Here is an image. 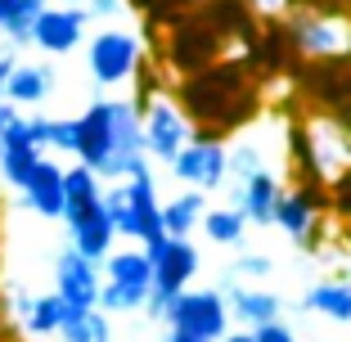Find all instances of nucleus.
<instances>
[{"instance_id":"obj_1","label":"nucleus","mask_w":351,"mask_h":342,"mask_svg":"<svg viewBox=\"0 0 351 342\" xmlns=\"http://www.w3.org/2000/svg\"><path fill=\"white\" fill-rule=\"evenodd\" d=\"M104 212L113 221V234L117 239H158L162 234V198H158V176L154 167L140 171V176L122 180V185H108L104 189Z\"/></svg>"},{"instance_id":"obj_2","label":"nucleus","mask_w":351,"mask_h":342,"mask_svg":"<svg viewBox=\"0 0 351 342\" xmlns=\"http://www.w3.org/2000/svg\"><path fill=\"white\" fill-rule=\"evenodd\" d=\"M185 99H189V113L203 122V135H217V140H221V131L239 126L252 113V99H248V90H243L234 68H217V73L189 82Z\"/></svg>"},{"instance_id":"obj_3","label":"nucleus","mask_w":351,"mask_h":342,"mask_svg":"<svg viewBox=\"0 0 351 342\" xmlns=\"http://www.w3.org/2000/svg\"><path fill=\"white\" fill-rule=\"evenodd\" d=\"M104 284H99V311L104 315H131V311H145L149 289H154V266L140 248H122V252H108L99 266Z\"/></svg>"},{"instance_id":"obj_4","label":"nucleus","mask_w":351,"mask_h":342,"mask_svg":"<svg viewBox=\"0 0 351 342\" xmlns=\"http://www.w3.org/2000/svg\"><path fill=\"white\" fill-rule=\"evenodd\" d=\"M149 266H154V289H149L145 315H149L154 324H162L167 306H171V302L189 289V280H194L198 266H203V257H198V248L189 243V239H167L162 257L149 261Z\"/></svg>"},{"instance_id":"obj_5","label":"nucleus","mask_w":351,"mask_h":342,"mask_svg":"<svg viewBox=\"0 0 351 342\" xmlns=\"http://www.w3.org/2000/svg\"><path fill=\"white\" fill-rule=\"evenodd\" d=\"M162 320H167V329L194 333L198 342H221L230 333V311H226V297L217 289H185L167 306Z\"/></svg>"},{"instance_id":"obj_6","label":"nucleus","mask_w":351,"mask_h":342,"mask_svg":"<svg viewBox=\"0 0 351 342\" xmlns=\"http://www.w3.org/2000/svg\"><path fill=\"white\" fill-rule=\"evenodd\" d=\"M140 135H145V158L149 162H162V167H171L176 154L194 140L185 113H180L167 95H154V99L140 108Z\"/></svg>"},{"instance_id":"obj_7","label":"nucleus","mask_w":351,"mask_h":342,"mask_svg":"<svg viewBox=\"0 0 351 342\" xmlns=\"http://www.w3.org/2000/svg\"><path fill=\"white\" fill-rule=\"evenodd\" d=\"M86 68H90L95 86H122L140 68V36L126 27H104L90 36L86 50Z\"/></svg>"},{"instance_id":"obj_8","label":"nucleus","mask_w":351,"mask_h":342,"mask_svg":"<svg viewBox=\"0 0 351 342\" xmlns=\"http://www.w3.org/2000/svg\"><path fill=\"white\" fill-rule=\"evenodd\" d=\"M226 140H217V135H203L198 131L194 140H189L180 154H176L171 162V176L180 180L185 189H198V194H212V189L226 185Z\"/></svg>"},{"instance_id":"obj_9","label":"nucleus","mask_w":351,"mask_h":342,"mask_svg":"<svg viewBox=\"0 0 351 342\" xmlns=\"http://www.w3.org/2000/svg\"><path fill=\"white\" fill-rule=\"evenodd\" d=\"M99 266L95 261H86L82 252L63 248L59 257H54V297H63L73 311H99Z\"/></svg>"},{"instance_id":"obj_10","label":"nucleus","mask_w":351,"mask_h":342,"mask_svg":"<svg viewBox=\"0 0 351 342\" xmlns=\"http://www.w3.org/2000/svg\"><path fill=\"white\" fill-rule=\"evenodd\" d=\"M63 225H68V234H73V243H68V248L82 252V257L95 261V266H104V257H108V252H113V243H117L113 221H108V212H104V194L95 198V203H86V208L63 212Z\"/></svg>"},{"instance_id":"obj_11","label":"nucleus","mask_w":351,"mask_h":342,"mask_svg":"<svg viewBox=\"0 0 351 342\" xmlns=\"http://www.w3.org/2000/svg\"><path fill=\"white\" fill-rule=\"evenodd\" d=\"M86 41V14L77 5H45L32 23V45L41 54H73Z\"/></svg>"},{"instance_id":"obj_12","label":"nucleus","mask_w":351,"mask_h":342,"mask_svg":"<svg viewBox=\"0 0 351 342\" xmlns=\"http://www.w3.org/2000/svg\"><path fill=\"white\" fill-rule=\"evenodd\" d=\"M41 145H36V135H32V117H14L10 126H0V180L10 189H23L32 176V167L41 162Z\"/></svg>"},{"instance_id":"obj_13","label":"nucleus","mask_w":351,"mask_h":342,"mask_svg":"<svg viewBox=\"0 0 351 342\" xmlns=\"http://www.w3.org/2000/svg\"><path fill=\"white\" fill-rule=\"evenodd\" d=\"M320 208L324 203L315 189H306V185L284 189V198H279V208H275V225L298 248H320Z\"/></svg>"},{"instance_id":"obj_14","label":"nucleus","mask_w":351,"mask_h":342,"mask_svg":"<svg viewBox=\"0 0 351 342\" xmlns=\"http://www.w3.org/2000/svg\"><path fill=\"white\" fill-rule=\"evenodd\" d=\"M108 154H113V104H108V99H95V104L77 117V162L90 167L95 176H99Z\"/></svg>"},{"instance_id":"obj_15","label":"nucleus","mask_w":351,"mask_h":342,"mask_svg":"<svg viewBox=\"0 0 351 342\" xmlns=\"http://www.w3.org/2000/svg\"><path fill=\"white\" fill-rule=\"evenodd\" d=\"M289 32V45L298 54H306V59H329V54H342L347 50V36H351V27L347 23H338V19H320V14H302L293 27H284Z\"/></svg>"},{"instance_id":"obj_16","label":"nucleus","mask_w":351,"mask_h":342,"mask_svg":"<svg viewBox=\"0 0 351 342\" xmlns=\"http://www.w3.org/2000/svg\"><path fill=\"white\" fill-rule=\"evenodd\" d=\"M217 293L226 297V311L248 324V333L261 329V324H275L279 315H284V297L270 293V289H252V284H230L226 280Z\"/></svg>"},{"instance_id":"obj_17","label":"nucleus","mask_w":351,"mask_h":342,"mask_svg":"<svg viewBox=\"0 0 351 342\" xmlns=\"http://www.w3.org/2000/svg\"><path fill=\"white\" fill-rule=\"evenodd\" d=\"M19 194L41 221H63V167L54 162V158H41V162L32 167L27 185H23Z\"/></svg>"},{"instance_id":"obj_18","label":"nucleus","mask_w":351,"mask_h":342,"mask_svg":"<svg viewBox=\"0 0 351 342\" xmlns=\"http://www.w3.org/2000/svg\"><path fill=\"white\" fill-rule=\"evenodd\" d=\"M68 302L63 297H54V293H14V315H19V324L32 333V338H59V329H63V320H68Z\"/></svg>"},{"instance_id":"obj_19","label":"nucleus","mask_w":351,"mask_h":342,"mask_svg":"<svg viewBox=\"0 0 351 342\" xmlns=\"http://www.w3.org/2000/svg\"><path fill=\"white\" fill-rule=\"evenodd\" d=\"M50 90H54V68L50 63H14V73H10V82H5V99H10L14 108H41L45 99H50Z\"/></svg>"},{"instance_id":"obj_20","label":"nucleus","mask_w":351,"mask_h":342,"mask_svg":"<svg viewBox=\"0 0 351 342\" xmlns=\"http://www.w3.org/2000/svg\"><path fill=\"white\" fill-rule=\"evenodd\" d=\"M234 198H239V212H243L248 225H275V208H279V198H284V185H279V176L266 167Z\"/></svg>"},{"instance_id":"obj_21","label":"nucleus","mask_w":351,"mask_h":342,"mask_svg":"<svg viewBox=\"0 0 351 342\" xmlns=\"http://www.w3.org/2000/svg\"><path fill=\"white\" fill-rule=\"evenodd\" d=\"M302 311H315L333 324H351V280H320L302 293Z\"/></svg>"},{"instance_id":"obj_22","label":"nucleus","mask_w":351,"mask_h":342,"mask_svg":"<svg viewBox=\"0 0 351 342\" xmlns=\"http://www.w3.org/2000/svg\"><path fill=\"white\" fill-rule=\"evenodd\" d=\"M207 212V194H198V189H185V194H176L162 203V234L167 239H189L198 230V221H203Z\"/></svg>"},{"instance_id":"obj_23","label":"nucleus","mask_w":351,"mask_h":342,"mask_svg":"<svg viewBox=\"0 0 351 342\" xmlns=\"http://www.w3.org/2000/svg\"><path fill=\"white\" fill-rule=\"evenodd\" d=\"M198 225H203V234L212 239V243H221V248H243V234H248V221H243L239 208H207Z\"/></svg>"},{"instance_id":"obj_24","label":"nucleus","mask_w":351,"mask_h":342,"mask_svg":"<svg viewBox=\"0 0 351 342\" xmlns=\"http://www.w3.org/2000/svg\"><path fill=\"white\" fill-rule=\"evenodd\" d=\"M59 338L63 342H113V320L104 311H68Z\"/></svg>"},{"instance_id":"obj_25","label":"nucleus","mask_w":351,"mask_h":342,"mask_svg":"<svg viewBox=\"0 0 351 342\" xmlns=\"http://www.w3.org/2000/svg\"><path fill=\"white\" fill-rule=\"evenodd\" d=\"M99 194H104V180L95 176L90 167H82V162L63 167V212L86 208V203H95Z\"/></svg>"},{"instance_id":"obj_26","label":"nucleus","mask_w":351,"mask_h":342,"mask_svg":"<svg viewBox=\"0 0 351 342\" xmlns=\"http://www.w3.org/2000/svg\"><path fill=\"white\" fill-rule=\"evenodd\" d=\"M257 171H266V158H261V149H257V145H248V140H243V145L226 149V180L234 176V194L248 185Z\"/></svg>"},{"instance_id":"obj_27","label":"nucleus","mask_w":351,"mask_h":342,"mask_svg":"<svg viewBox=\"0 0 351 342\" xmlns=\"http://www.w3.org/2000/svg\"><path fill=\"white\" fill-rule=\"evenodd\" d=\"M45 5H50V0H23L19 10H14V19L5 23V41L10 45H32V23H36V14L45 10Z\"/></svg>"},{"instance_id":"obj_28","label":"nucleus","mask_w":351,"mask_h":342,"mask_svg":"<svg viewBox=\"0 0 351 342\" xmlns=\"http://www.w3.org/2000/svg\"><path fill=\"white\" fill-rule=\"evenodd\" d=\"M270 275H275V261L270 257H234V266L226 270V275H221V280H230V284H243V280H270Z\"/></svg>"},{"instance_id":"obj_29","label":"nucleus","mask_w":351,"mask_h":342,"mask_svg":"<svg viewBox=\"0 0 351 342\" xmlns=\"http://www.w3.org/2000/svg\"><path fill=\"white\" fill-rule=\"evenodd\" d=\"M45 149H54V154H73V158H77V117H50Z\"/></svg>"},{"instance_id":"obj_30","label":"nucleus","mask_w":351,"mask_h":342,"mask_svg":"<svg viewBox=\"0 0 351 342\" xmlns=\"http://www.w3.org/2000/svg\"><path fill=\"white\" fill-rule=\"evenodd\" d=\"M252 342H302V338H298V333H293L284 320H275V324H261V329H252Z\"/></svg>"},{"instance_id":"obj_31","label":"nucleus","mask_w":351,"mask_h":342,"mask_svg":"<svg viewBox=\"0 0 351 342\" xmlns=\"http://www.w3.org/2000/svg\"><path fill=\"white\" fill-rule=\"evenodd\" d=\"M77 10L86 14V23L90 19H113V14H122V0H82Z\"/></svg>"},{"instance_id":"obj_32","label":"nucleus","mask_w":351,"mask_h":342,"mask_svg":"<svg viewBox=\"0 0 351 342\" xmlns=\"http://www.w3.org/2000/svg\"><path fill=\"white\" fill-rule=\"evenodd\" d=\"M14 63H19V54H14V50H5V54H0V90H5V82H10Z\"/></svg>"},{"instance_id":"obj_33","label":"nucleus","mask_w":351,"mask_h":342,"mask_svg":"<svg viewBox=\"0 0 351 342\" xmlns=\"http://www.w3.org/2000/svg\"><path fill=\"white\" fill-rule=\"evenodd\" d=\"M289 5V0H252V10H261V14H279Z\"/></svg>"},{"instance_id":"obj_34","label":"nucleus","mask_w":351,"mask_h":342,"mask_svg":"<svg viewBox=\"0 0 351 342\" xmlns=\"http://www.w3.org/2000/svg\"><path fill=\"white\" fill-rule=\"evenodd\" d=\"M14 117H19V108H14L10 99H5V95H0V126H10Z\"/></svg>"},{"instance_id":"obj_35","label":"nucleus","mask_w":351,"mask_h":342,"mask_svg":"<svg viewBox=\"0 0 351 342\" xmlns=\"http://www.w3.org/2000/svg\"><path fill=\"white\" fill-rule=\"evenodd\" d=\"M19 5H23V0H0V27L14 19V10H19Z\"/></svg>"},{"instance_id":"obj_36","label":"nucleus","mask_w":351,"mask_h":342,"mask_svg":"<svg viewBox=\"0 0 351 342\" xmlns=\"http://www.w3.org/2000/svg\"><path fill=\"white\" fill-rule=\"evenodd\" d=\"M162 342H198V338H194V333H180V329H167Z\"/></svg>"},{"instance_id":"obj_37","label":"nucleus","mask_w":351,"mask_h":342,"mask_svg":"<svg viewBox=\"0 0 351 342\" xmlns=\"http://www.w3.org/2000/svg\"><path fill=\"white\" fill-rule=\"evenodd\" d=\"M221 342H252V333H248V329H239V333H226Z\"/></svg>"},{"instance_id":"obj_38","label":"nucleus","mask_w":351,"mask_h":342,"mask_svg":"<svg viewBox=\"0 0 351 342\" xmlns=\"http://www.w3.org/2000/svg\"><path fill=\"white\" fill-rule=\"evenodd\" d=\"M68 5H82V0H68Z\"/></svg>"},{"instance_id":"obj_39","label":"nucleus","mask_w":351,"mask_h":342,"mask_svg":"<svg viewBox=\"0 0 351 342\" xmlns=\"http://www.w3.org/2000/svg\"><path fill=\"white\" fill-rule=\"evenodd\" d=\"M347 50H351V36H347Z\"/></svg>"}]
</instances>
